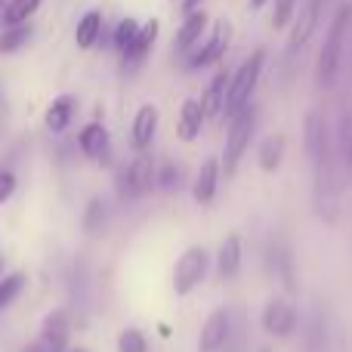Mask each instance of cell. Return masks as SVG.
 <instances>
[{"instance_id":"cell-1","label":"cell","mask_w":352,"mask_h":352,"mask_svg":"<svg viewBox=\"0 0 352 352\" xmlns=\"http://www.w3.org/2000/svg\"><path fill=\"white\" fill-rule=\"evenodd\" d=\"M306 152L312 158V186H316V210L322 219L337 217V204H340V186H337V155L334 142H331L328 121L322 111L312 109L306 115Z\"/></svg>"},{"instance_id":"cell-2","label":"cell","mask_w":352,"mask_h":352,"mask_svg":"<svg viewBox=\"0 0 352 352\" xmlns=\"http://www.w3.org/2000/svg\"><path fill=\"white\" fill-rule=\"evenodd\" d=\"M349 25H352V3H343L334 12V19H331L328 37H324L322 53H318V62H316V84L324 87V90L337 84L343 50H346V37H349Z\"/></svg>"},{"instance_id":"cell-3","label":"cell","mask_w":352,"mask_h":352,"mask_svg":"<svg viewBox=\"0 0 352 352\" xmlns=\"http://www.w3.org/2000/svg\"><path fill=\"white\" fill-rule=\"evenodd\" d=\"M263 65H266V53H263V50H254V53H250L248 59L238 65L235 78L229 80V93H226V109H223L229 118H235L238 111L250 105V93L256 90V84H260Z\"/></svg>"},{"instance_id":"cell-4","label":"cell","mask_w":352,"mask_h":352,"mask_svg":"<svg viewBox=\"0 0 352 352\" xmlns=\"http://www.w3.org/2000/svg\"><path fill=\"white\" fill-rule=\"evenodd\" d=\"M254 130H256V105H248L241 109L229 124V136H226V152H223V167L226 176H232L241 164L244 152H248L250 140H254Z\"/></svg>"},{"instance_id":"cell-5","label":"cell","mask_w":352,"mask_h":352,"mask_svg":"<svg viewBox=\"0 0 352 352\" xmlns=\"http://www.w3.org/2000/svg\"><path fill=\"white\" fill-rule=\"evenodd\" d=\"M155 182H158V167H155V161L148 155H140L118 176V192H121L124 201H140L142 195L152 192Z\"/></svg>"},{"instance_id":"cell-6","label":"cell","mask_w":352,"mask_h":352,"mask_svg":"<svg viewBox=\"0 0 352 352\" xmlns=\"http://www.w3.org/2000/svg\"><path fill=\"white\" fill-rule=\"evenodd\" d=\"M207 269H210V254H207L204 248L182 250V256L173 266V291L179 294V297H188V294L207 278Z\"/></svg>"},{"instance_id":"cell-7","label":"cell","mask_w":352,"mask_h":352,"mask_svg":"<svg viewBox=\"0 0 352 352\" xmlns=\"http://www.w3.org/2000/svg\"><path fill=\"white\" fill-rule=\"evenodd\" d=\"M263 328L272 337H291L297 331V309L281 297L269 300L266 309H263Z\"/></svg>"},{"instance_id":"cell-8","label":"cell","mask_w":352,"mask_h":352,"mask_svg":"<svg viewBox=\"0 0 352 352\" xmlns=\"http://www.w3.org/2000/svg\"><path fill=\"white\" fill-rule=\"evenodd\" d=\"M322 12H324V0H306L303 3L297 25H294V31H291V43H287V53L291 56L309 43V37L316 34L318 22H322Z\"/></svg>"},{"instance_id":"cell-9","label":"cell","mask_w":352,"mask_h":352,"mask_svg":"<svg viewBox=\"0 0 352 352\" xmlns=\"http://www.w3.org/2000/svg\"><path fill=\"white\" fill-rule=\"evenodd\" d=\"M232 334V316L229 309H213L207 316L204 328H201V340H198V352H219L226 346Z\"/></svg>"},{"instance_id":"cell-10","label":"cell","mask_w":352,"mask_h":352,"mask_svg":"<svg viewBox=\"0 0 352 352\" xmlns=\"http://www.w3.org/2000/svg\"><path fill=\"white\" fill-rule=\"evenodd\" d=\"M229 41H232V25H229V19H219V22L213 25L207 43L192 56V65L195 68H204V65L219 62V59H223V53H226V47H229Z\"/></svg>"},{"instance_id":"cell-11","label":"cell","mask_w":352,"mask_h":352,"mask_svg":"<svg viewBox=\"0 0 352 352\" xmlns=\"http://www.w3.org/2000/svg\"><path fill=\"white\" fill-rule=\"evenodd\" d=\"M241 250H244L241 235H238V232H229L217 250V275L223 281H232L238 272H241Z\"/></svg>"},{"instance_id":"cell-12","label":"cell","mask_w":352,"mask_h":352,"mask_svg":"<svg viewBox=\"0 0 352 352\" xmlns=\"http://www.w3.org/2000/svg\"><path fill=\"white\" fill-rule=\"evenodd\" d=\"M158 121H161V115H158V109H155L152 102H146V105H140L136 109V115H133V127H130V140H133V148H148V142L155 140V133H158Z\"/></svg>"},{"instance_id":"cell-13","label":"cell","mask_w":352,"mask_h":352,"mask_svg":"<svg viewBox=\"0 0 352 352\" xmlns=\"http://www.w3.org/2000/svg\"><path fill=\"white\" fill-rule=\"evenodd\" d=\"M219 161L217 158H207L204 164H201L198 176H195V186H192V198L195 204H210L213 198H217V186H219Z\"/></svg>"},{"instance_id":"cell-14","label":"cell","mask_w":352,"mask_h":352,"mask_svg":"<svg viewBox=\"0 0 352 352\" xmlns=\"http://www.w3.org/2000/svg\"><path fill=\"white\" fill-rule=\"evenodd\" d=\"M68 337H72V322H68V316L62 309H53L47 318H43L41 337H37V340H43V343H50V346L68 352L65 349L68 346Z\"/></svg>"},{"instance_id":"cell-15","label":"cell","mask_w":352,"mask_h":352,"mask_svg":"<svg viewBox=\"0 0 352 352\" xmlns=\"http://www.w3.org/2000/svg\"><path fill=\"white\" fill-rule=\"evenodd\" d=\"M201 127H204V109H201L198 99H186L179 105V121H176V133H179L182 142H192L201 136Z\"/></svg>"},{"instance_id":"cell-16","label":"cell","mask_w":352,"mask_h":352,"mask_svg":"<svg viewBox=\"0 0 352 352\" xmlns=\"http://www.w3.org/2000/svg\"><path fill=\"white\" fill-rule=\"evenodd\" d=\"M102 28H105V19L99 10H87L84 16H80L78 28H74V43H78L80 50H93L99 43V37H102Z\"/></svg>"},{"instance_id":"cell-17","label":"cell","mask_w":352,"mask_h":352,"mask_svg":"<svg viewBox=\"0 0 352 352\" xmlns=\"http://www.w3.org/2000/svg\"><path fill=\"white\" fill-rule=\"evenodd\" d=\"M78 146L87 158H105V155H109V130H105L99 121L87 124L78 136Z\"/></svg>"},{"instance_id":"cell-18","label":"cell","mask_w":352,"mask_h":352,"mask_svg":"<svg viewBox=\"0 0 352 352\" xmlns=\"http://www.w3.org/2000/svg\"><path fill=\"white\" fill-rule=\"evenodd\" d=\"M285 133H269L266 140L260 142V152H256V161H260V170L263 173H275L285 161Z\"/></svg>"},{"instance_id":"cell-19","label":"cell","mask_w":352,"mask_h":352,"mask_svg":"<svg viewBox=\"0 0 352 352\" xmlns=\"http://www.w3.org/2000/svg\"><path fill=\"white\" fill-rule=\"evenodd\" d=\"M269 263H272V272L281 278V285L287 287V294H297V281H294V256L285 244L272 241L269 248Z\"/></svg>"},{"instance_id":"cell-20","label":"cell","mask_w":352,"mask_h":352,"mask_svg":"<svg viewBox=\"0 0 352 352\" xmlns=\"http://www.w3.org/2000/svg\"><path fill=\"white\" fill-rule=\"evenodd\" d=\"M74 109H78V102H74L72 96L53 99L50 109H47V115H43L50 133H62V130H68V124H72V118H74Z\"/></svg>"},{"instance_id":"cell-21","label":"cell","mask_w":352,"mask_h":352,"mask_svg":"<svg viewBox=\"0 0 352 352\" xmlns=\"http://www.w3.org/2000/svg\"><path fill=\"white\" fill-rule=\"evenodd\" d=\"M229 80H232V78H229L226 72L213 74L210 87H207L204 99H201V109H204V118H213V115H219V111L226 109V93H229Z\"/></svg>"},{"instance_id":"cell-22","label":"cell","mask_w":352,"mask_h":352,"mask_svg":"<svg viewBox=\"0 0 352 352\" xmlns=\"http://www.w3.org/2000/svg\"><path fill=\"white\" fill-rule=\"evenodd\" d=\"M207 31V12L204 10H195L188 12L186 19H182L179 31H176V43H179V50H192L195 43L201 41V34Z\"/></svg>"},{"instance_id":"cell-23","label":"cell","mask_w":352,"mask_h":352,"mask_svg":"<svg viewBox=\"0 0 352 352\" xmlns=\"http://www.w3.org/2000/svg\"><path fill=\"white\" fill-rule=\"evenodd\" d=\"M158 31H161L158 19H148V22H146V25H140V34H136L133 47H130V50H127V56H124V59H133V62L146 59V56H148V53H152L155 41H158Z\"/></svg>"},{"instance_id":"cell-24","label":"cell","mask_w":352,"mask_h":352,"mask_svg":"<svg viewBox=\"0 0 352 352\" xmlns=\"http://www.w3.org/2000/svg\"><path fill=\"white\" fill-rule=\"evenodd\" d=\"M337 152H340V161L346 167V173L352 176V109H346L340 115V124H337Z\"/></svg>"},{"instance_id":"cell-25","label":"cell","mask_w":352,"mask_h":352,"mask_svg":"<svg viewBox=\"0 0 352 352\" xmlns=\"http://www.w3.org/2000/svg\"><path fill=\"white\" fill-rule=\"evenodd\" d=\"M41 10V0H10L3 10V19L10 28H16V25H25L34 12Z\"/></svg>"},{"instance_id":"cell-26","label":"cell","mask_w":352,"mask_h":352,"mask_svg":"<svg viewBox=\"0 0 352 352\" xmlns=\"http://www.w3.org/2000/svg\"><path fill=\"white\" fill-rule=\"evenodd\" d=\"M31 41V25H16L6 34H0V53H16Z\"/></svg>"},{"instance_id":"cell-27","label":"cell","mask_w":352,"mask_h":352,"mask_svg":"<svg viewBox=\"0 0 352 352\" xmlns=\"http://www.w3.org/2000/svg\"><path fill=\"white\" fill-rule=\"evenodd\" d=\"M136 34H140V22H136V19H124V22L115 28V50L118 53L127 56V50L133 47V41H136Z\"/></svg>"},{"instance_id":"cell-28","label":"cell","mask_w":352,"mask_h":352,"mask_svg":"<svg viewBox=\"0 0 352 352\" xmlns=\"http://www.w3.org/2000/svg\"><path fill=\"white\" fill-rule=\"evenodd\" d=\"M105 201L102 198H93L90 204H87V210H84V232H90V235H96L99 229L105 226Z\"/></svg>"},{"instance_id":"cell-29","label":"cell","mask_w":352,"mask_h":352,"mask_svg":"<svg viewBox=\"0 0 352 352\" xmlns=\"http://www.w3.org/2000/svg\"><path fill=\"white\" fill-rule=\"evenodd\" d=\"M22 287H25L22 272H12V275H6V278H0V309H6V306L22 294Z\"/></svg>"},{"instance_id":"cell-30","label":"cell","mask_w":352,"mask_h":352,"mask_svg":"<svg viewBox=\"0 0 352 352\" xmlns=\"http://www.w3.org/2000/svg\"><path fill=\"white\" fill-rule=\"evenodd\" d=\"M118 352H148L146 334H142V331H136V328L121 331V337H118Z\"/></svg>"},{"instance_id":"cell-31","label":"cell","mask_w":352,"mask_h":352,"mask_svg":"<svg viewBox=\"0 0 352 352\" xmlns=\"http://www.w3.org/2000/svg\"><path fill=\"white\" fill-rule=\"evenodd\" d=\"M294 6L297 0H275V16H272V28H285L294 19Z\"/></svg>"},{"instance_id":"cell-32","label":"cell","mask_w":352,"mask_h":352,"mask_svg":"<svg viewBox=\"0 0 352 352\" xmlns=\"http://www.w3.org/2000/svg\"><path fill=\"white\" fill-rule=\"evenodd\" d=\"M158 186L164 188V192H170L173 186H179V170H176V164L167 161L164 167H158Z\"/></svg>"},{"instance_id":"cell-33","label":"cell","mask_w":352,"mask_h":352,"mask_svg":"<svg viewBox=\"0 0 352 352\" xmlns=\"http://www.w3.org/2000/svg\"><path fill=\"white\" fill-rule=\"evenodd\" d=\"M324 343V324H322V316L312 318V328H309V343H306V349L309 352H318Z\"/></svg>"},{"instance_id":"cell-34","label":"cell","mask_w":352,"mask_h":352,"mask_svg":"<svg viewBox=\"0 0 352 352\" xmlns=\"http://www.w3.org/2000/svg\"><path fill=\"white\" fill-rule=\"evenodd\" d=\"M12 192H16V176L10 170H0V207L12 198Z\"/></svg>"},{"instance_id":"cell-35","label":"cell","mask_w":352,"mask_h":352,"mask_svg":"<svg viewBox=\"0 0 352 352\" xmlns=\"http://www.w3.org/2000/svg\"><path fill=\"white\" fill-rule=\"evenodd\" d=\"M22 352H62V349H56V346H50V343H43V340H34V343H28Z\"/></svg>"},{"instance_id":"cell-36","label":"cell","mask_w":352,"mask_h":352,"mask_svg":"<svg viewBox=\"0 0 352 352\" xmlns=\"http://www.w3.org/2000/svg\"><path fill=\"white\" fill-rule=\"evenodd\" d=\"M201 3H204V0H182V10H186V16H188V12L201 10Z\"/></svg>"},{"instance_id":"cell-37","label":"cell","mask_w":352,"mask_h":352,"mask_svg":"<svg viewBox=\"0 0 352 352\" xmlns=\"http://www.w3.org/2000/svg\"><path fill=\"white\" fill-rule=\"evenodd\" d=\"M269 0H250V6H254V10H260V6H266Z\"/></svg>"},{"instance_id":"cell-38","label":"cell","mask_w":352,"mask_h":352,"mask_svg":"<svg viewBox=\"0 0 352 352\" xmlns=\"http://www.w3.org/2000/svg\"><path fill=\"white\" fill-rule=\"evenodd\" d=\"M68 352H87V349H84V346H78V349H68Z\"/></svg>"},{"instance_id":"cell-39","label":"cell","mask_w":352,"mask_h":352,"mask_svg":"<svg viewBox=\"0 0 352 352\" xmlns=\"http://www.w3.org/2000/svg\"><path fill=\"white\" fill-rule=\"evenodd\" d=\"M0 269H3V256H0Z\"/></svg>"},{"instance_id":"cell-40","label":"cell","mask_w":352,"mask_h":352,"mask_svg":"<svg viewBox=\"0 0 352 352\" xmlns=\"http://www.w3.org/2000/svg\"><path fill=\"white\" fill-rule=\"evenodd\" d=\"M0 10H3V0H0Z\"/></svg>"}]
</instances>
